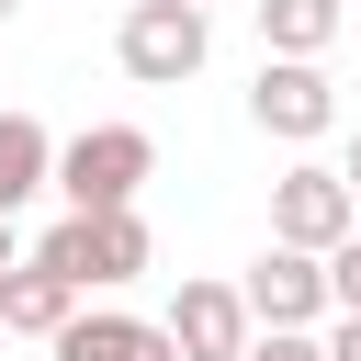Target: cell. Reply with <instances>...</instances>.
Listing matches in <instances>:
<instances>
[{
  "label": "cell",
  "instance_id": "2",
  "mask_svg": "<svg viewBox=\"0 0 361 361\" xmlns=\"http://www.w3.org/2000/svg\"><path fill=\"white\" fill-rule=\"evenodd\" d=\"M147 259H158L147 214H56L45 248H34V271H56L68 293H113V282H135Z\"/></svg>",
  "mask_w": 361,
  "mask_h": 361
},
{
  "label": "cell",
  "instance_id": "8",
  "mask_svg": "<svg viewBox=\"0 0 361 361\" xmlns=\"http://www.w3.org/2000/svg\"><path fill=\"white\" fill-rule=\"evenodd\" d=\"M79 316V293L56 282V271H34V259H11V282H0V338H56Z\"/></svg>",
  "mask_w": 361,
  "mask_h": 361
},
{
  "label": "cell",
  "instance_id": "3",
  "mask_svg": "<svg viewBox=\"0 0 361 361\" xmlns=\"http://www.w3.org/2000/svg\"><path fill=\"white\" fill-rule=\"evenodd\" d=\"M203 11H180V0H124V34H113V56H124V79H147V90H180L192 68H203Z\"/></svg>",
  "mask_w": 361,
  "mask_h": 361
},
{
  "label": "cell",
  "instance_id": "6",
  "mask_svg": "<svg viewBox=\"0 0 361 361\" xmlns=\"http://www.w3.org/2000/svg\"><path fill=\"white\" fill-rule=\"evenodd\" d=\"M237 305H248V327H293V338H305V327L327 316V271H316L305 248H259L248 282H237Z\"/></svg>",
  "mask_w": 361,
  "mask_h": 361
},
{
  "label": "cell",
  "instance_id": "19",
  "mask_svg": "<svg viewBox=\"0 0 361 361\" xmlns=\"http://www.w3.org/2000/svg\"><path fill=\"white\" fill-rule=\"evenodd\" d=\"M180 11H203V0H180Z\"/></svg>",
  "mask_w": 361,
  "mask_h": 361
},
{
  "label": "cell",
  "instance_id": "4",
  "mask_svg": "<svg viewBox=\"0 0 361 361\" xmlns=\"http://www.w3.org/2000/svg\"><path fill=\"white\" fill-rule=\"evenodd\" d=\"M338 237H361V203L338 192V169H282L271 180V248H305V259H327Z\"/></svg>",
  "mask_w": 361,
  "mask_h": 361
},
{
  "label": "cell",
  "instance_id": "11",
  "mask_svg": "<svg viewBox=\"0 0 361 361\" xmlns=\"http://www.w3.org/2000/svg\"><path fill=\"white\" fill-rule=\"evenodd\" d=\"M45 169H56V135H45L34 113H0V214H11V203H34V192H45Z\"/></svg>",
  "mask_w": 361,
  "mask_h": 361
},
{
  "label": "cell",
  "instance_id": "10",
  "mask_svg": "<svg viewBox=\"0 0 361 361\" xmlns=\"http://www.w3.org/2000/svg\"><path fill=\"white\" fill-rule=\"evenodd\" d=\"M147 338H158L147 316H124V305H90V316H68V327H56V361H135Z\"/></svg>",
  "mask_w": 361,
  "mask_h": 361
},
{
  "label": "cell",
  "instance_id": "17",
  "mask_svg": "<svg viewBox=\"0 0 361 361\" xmlns=\"http://www.w3.org/2000/svg\"><path fill=\"white\" fill-rule=\"evenodd\" d=\"M135 361H169V338H147V350H135Z\"/></svg>",
  "mask_w": 361,
  "mask_h": 361
},
{
  "label": "cell",
  "instance_id": "9",
  "mask_svg": "<svg viewBox=\"0 0 361 361\" xmlns=\"http://www.w3.org/2000/svg\"><path fill=\"white\" fill-rule=\"evenodd\" d=\"M248 11H259V45H271V56H305V68H316L327 34H338V0H248Z\"/></svg>",
  "mask_w": 361,
  "mask_h": 361
},
{
  "label": "cell",
  "instance_id": "16",
  "mask_svg": "<svg viewBox=\"0 0 361 361\" xmlns=\"http://www.w3.org/2000/svg\"><path fill=\"white\" fill-rule=\"evenodd\" d=\"M0 282H11V214H0Z\"/></svg>",
  "mask_w": 361,
  "mask_h": 361
},
{
  "label": "cell",
  "instance_id": "1",
  "mask_svg": "<svg viewBox=\"0 0 361 361\" xmlns=\"http://www.w3.org/2000/svg\"><path fill=\"white\" fill-rule=\"evenodd\" d=\"M147 169H158V135H147V124H79L45 180L68 192V214H135Z\"/></svg>",
  "mask_w": 361,
  "mask_h": 361
},
{
  "label": "cell",
  "instance_id": "13",
  "mask_svg": "<svg viewBox=\"0 0 361 361\" xmlns=\"http://www.w3.org/2000/svg\"><path fill=\"white\" fill-rule=\"evenodd\" d=\"M237 361H316V338H293V327H259V338H248Z\"/></svg>",
  "mask_w": 361,
  "mask_h": 361
},
{
  "label": "cell",
  "instance_id": "12",
  "mask_svg": "<svg viewBox=\"0 0 361 361\" xmlns=\"http://www.w3.org/2000/svg\"><path fill=\"white\" fill-rule=\"evenodd\" d=\"M316 271H327V316H361V237H338Z\"/></svg>",
  "mask_w": 361,
  "mask_h": 361
},
{
  "label": "cell",
  "instance_id": "15",
  "mask_svg": "<svg viewBox=\"0 0 361 361\" xmlns=\"http://www.w3.org/2000/svg\"><path fill=\"white\" fill-rule=\"evenodd\" d=\"M338 192H350V203H361V135H350V169H338Z\"/></svg>",
  "mask_w": 361,
  "mask_h": 361
},
{
  "label": "cell",
  "instance_id": "14",
  "mask_svg": "<svg viewBox=\"0 0 361 361\" xmlns=\"http://www.w3.org/2000/svg\"><path fill=\"white\" fill-rule=\"evenodd\" d=\"M316 361H361V316H338V327L316 338Z\"/></svg>",
  "mask_w": 361,
  "mask_h": 361
},
{
  "label": "cell",
  "instance_id": "7",
  "mask_svg": "<svg viewBox=\"0 0 361 361\" xmlns=\"http://www.w3.org/2000/svg\"><path fill=\"white\" fill-rule=\"evenodd\" d=\"M158 338H169V361H237V350H248V305H237V282H180Z\"/></svg>",
  "mask_w": 361,
  "mask_h": 361
},
{
  "label": "cell",
  "instance_id": "18",
  "mask_svg": "<svg viewBox=\"0 0 361 361\" xmlns=\"http://www.w3.org/2000/svg\"><path fill=\"white\" fill-rule=\"evenodd\" d=\"M11 11H23V0H0V23H11Z\"/></svg>",
  "mask_w": 361,
  "mask_h": 361
},
{
  "label": "cell",
  "instance_id": "5",
  "mask_svg": "<svg viewBox=\"0 0 361 361\" xmlns=\"http://www.w3.org/2000/svg\"><path fill=\"white\" fill-rule=\"evenodd\" d=\"M248 124H259V135H282V147H316V135L338 124V79H327V68H305V56H259Z\"/></svg>",
  "mask_w": 361,
  "mask_h": 361
}]
</instances>
